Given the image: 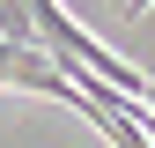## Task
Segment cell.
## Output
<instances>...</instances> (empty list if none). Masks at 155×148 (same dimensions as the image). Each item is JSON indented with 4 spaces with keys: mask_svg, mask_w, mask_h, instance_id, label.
Segmentation results:
<instances>
[{
    "mask_svg": "<svg viewBox=\"0 0 155 148\" xmlns=\"http://www.w3.org/2000/svg\"><path fill=\"white\" fill-rule=\"evenodd\" d=\"M148 8H155V0H126V15H148Z\"/></svg>",
    "mask_w": 155,
    "mask_h": 148,
    "instance_id": "obj_1",
    "label": "cell"
}]
</instances>
